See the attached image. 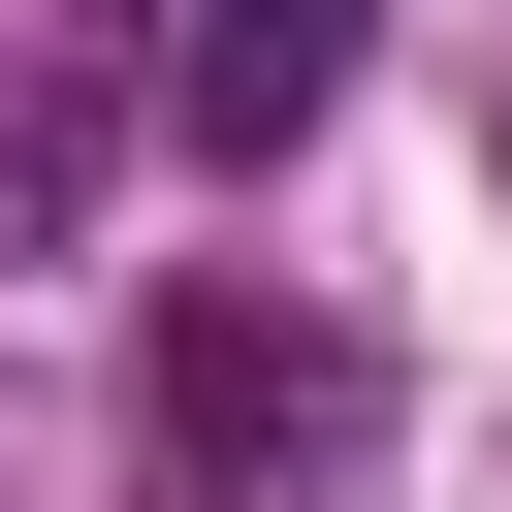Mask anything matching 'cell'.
<instances>
[{
	"instance_id": "cell-1",
	"label": "cell",
	"mask_w": 512,
	"mask_h": 512,
	"mask_svg": "<svg viewBox=\"0 0 512 512\" xmlns=\"http://www.w3.org/2000/svg\"><path fill=\"white\" fill-rule=\"evenodd\" d=\"M320 64H352V0H192V128H224V160L320 128Z\"/></svg>"
},
{
	"instance_id": "cell-2",
	"label": "cell",
	"mask_w": 512,
	"mask_h": 512,
	"mask_svg": "<svg viewBox=\"0 0 512 512\" xmlns=\"http://www.w3.org/2000/svg\"><path fill=\"white\" fill-rule=\"evenodd\" d=\"M480 160H512V96H480Z\"/></svg>"
}]
</instances>
